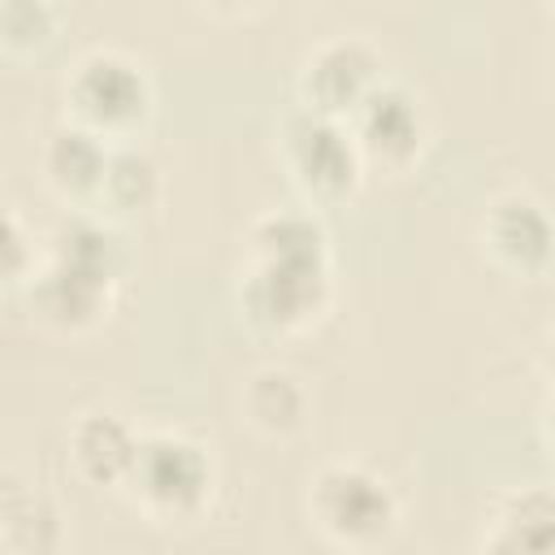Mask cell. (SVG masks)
Here are the masks:
<instances>
[{
	"label": "cell",
	"mask_w": 555,
	"mask_h": 555,
	"mask_svg": "<svg viewBox=\"0 0 555 555\" xmlns=\"http://www.w3.org/2000/svg\"><path fill=\"white\" fill-rule=\"evenodd\" d=\"M338 481L347 486V490H338L343 494V507L334 512L338 529H377V525H386L382 512H364V503H382V490L373 481H360V477H338Z\"/></svg>",
	"instance_id": "cell-1"
}]
</instances>
